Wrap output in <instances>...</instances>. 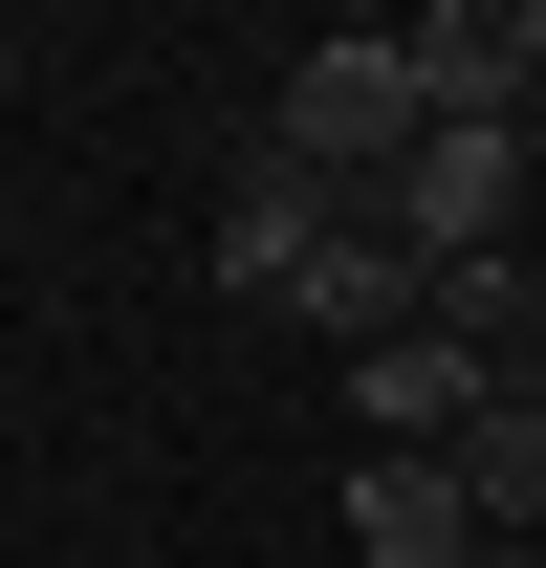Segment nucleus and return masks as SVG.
<instances>
[{
	"mask_svg": "<svg viewBox=\"0 0 546 568\" xmlns=\"http://www.w3.org/2000/svg\"><path fill=\"white\" fill-rule=\"evenodd\" d=\"M394 44H415V110H437V132H525V88H546V0H415Z\"/></svg>",
	"mask_w": 546,
	"mask_h": 568,
	"instance_id": "obj_3",
	"label": "nucleus"
},
{
	"mask_svg": "<svg viewBox=\"0 0 546 568\" xmlns=\"http://www.w3.org/2000/svg\"><path fill=\"white\" fill-rule=\"evenodd\" d=\"M306 328H328V351H394V328H437V263H415L394 219H350L328 263H306Z\"/></svg>",
	"mask_w": 546,
	"mask_h": 568,
	"instance_id": "obj_6",
	"label": "nucleus"
},
{
	"mask_svg": "<svg viewBox=\"0 0 546 568\" xmlns=\"http://www.w3.org/2000/svg\"><path fill=\"white\" fill-rule=\"evenodd\" d=\"M350 175H306V153H241V175H219V284H241V306H306V263H328L350 241Z\"/></svg>",
	"mask_w": 546,
	"mask_h": 568,
	"instance_id": "obj_4",
	"label": "nucleus"
},
{
	"mask_svg": "<svg viewBox=\"0 0 546 568\" xmlns=\"http://www.w3.org/2000/svg\"><path fill=\"white\" fill-rule=\"evenodd\" d=\"M350 568H481L459 459H350Z\"/></svg>",
	"mask_w": 546,
	"mask_h": 568,
	"instance_id": "obj_5",
	"label": "nucleus"
},
{
	"mask_svg": "<svg viewBox=\"0 0 546 568\" xmlns=\"http://www.w3.org/2000/svg\"><path fill=\"white\" fill-rule=\"evenodd\" d=\"M481 568H546V547H481Z\"/></svg>",
	"mask_w": 546,
	"mask_h": 568,
	"instance_id": "obj_8",
	"label": "nucleus"
},
{
	"mask_svg": "<svg viewBox=\"0 0 546 568\" xmlns=\"http://www.w3.org/2000/svg\"><path fill=\"white\" fill-rule=\"evenodd\" d=\"M415 132H437V110H415V44H394V22H328V44L284 67V110H263V153H306V175H350V197H394Z\"/></svg>",
	"mask_w": 546,
	"mask_h": 568,
	"instance_id": "obj_1",
	"label": "nucleus"
},
{
	"mask_svg": "<svg viewBox=\"0 0 546 568\" xmlns=\"http://www.w3.org/2000/svg\"><path fill=\"white\" fill-rule=\"evenodd\" d=\"M372 219H394L437 284H459V263H525V132H415V175Z\"/></svg>",
	"mask_w": 546,
	"mask_h": 568,
	"instance_id": "obj_2",
	"label": "nucleus"
},
{
	"mask_svg": "<svg viewBox=\"0 0 546 568\" xmlns=\"http://www.w3.org/2000/svg\"><path fill=\"white\" fill-rule=\"evenodd\" d=\"M459 503H481V547H546V394H503L459 437Z\"/></svg>",
	"mask_w": 546,
	"mask_h": 568,
	"instance_id": "obj_7",
	"label": "nucleus"
}]
</instances>
